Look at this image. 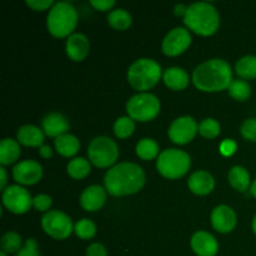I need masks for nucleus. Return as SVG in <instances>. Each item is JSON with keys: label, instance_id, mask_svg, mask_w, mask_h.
Returning <instances> with one entry per match:
<instances>
[{"label": "nucleus", "instance_id": "c9c22d12", "mask_svg": "<svg viewBox=\"0 0 256 256\" xmlns=\"http://www.w3.org/2000/svg\"><path fill=\"white\" fill-rule=\"evenodd\" d=\"M16 256H39V252H38V244L35 239H28L25 242L24 246L20 249Z\"/></svg>", "mask_w": 256, "mask_h": 256}, {"label": "nucleus", "instance_id": "a211bd4d", "mask_svg": "<svg viewBox=\"0 0 256 256\" xmlns=\"http://www.w3.org/2000/svg\"><path fill=\"white\" fill-rule=\"evenodd\" d=\"M69 130V122L60 112H50L42 119V132L50 138H59L66 134Z\"/></svg>", "mask_w": 256, "mask_h": 256}, {"label": "nucleus", "instance_id": "aec40b11", "mask_svg": "<svg viewBox=\"0 0 256 256\" xmlns=\"http://www.w3.org/2000/svg\"><path fill=\"white\" fill-rule=\"evenodd\" d=\"M18 142L24 146H42L44 142V132L34 125H24L18 130Z\"/></svg>", "mask_w": 256, "mask_h": 256}, {"label": "nucleus", "instance_id": "ea45409f", "mask_svg": "<svg viewBox=\"0 0 256 256\" xmlns=\"http://www.w3.org/2000/svg\"><path fill=\"white\" fill-rule=\"evenodd\" d=\"M90 4L96 10H100V12H108V10L114 6L115 2L114 0H92Z\"/></svg>", "mask_w": 256, "mask_h": 256}, {"label": "nucleus", "instance_id": "a18cd8bd", "mask_svg": "<svg viewBox=\"0 0 256 256\" xmlns=\"http://www.w3.org/2000/svg\"><path fill=\"white\" fill-rule=\"evenodd\" d=\"M252 230H254V232H255V235H256V215H255L254 220H252Z\"/></svg>", "mask_w": 256, "mask_h": 256}, {"label": "nucleus", "instance_id": "6e6552de", "mask_svg": "<svg viewBox=\"0 0 256 256\" xmlns=\"http://www.w3.org/2000/svg\"><path fill=\"white\" fill-rule=\"evenodd\" d=\"M90 162L96 168H109L115 164L119 156L116 142L106 136H98L88 148Z\"/></svg>", "mask_w": 256, "mask_h": 256}, {"label": "nucleus", "instance_id": "4be33fe9", "mask_svg": "<svg viewBox=\"0 0 256 256\" xmlns=\"http://www.w3.org/2000/svg\"><path fill=\"white\" fill-rule=\"evenodd\" d=\"M55 149L60 155L65 158L74 156L80 149V142L76 136L72 134L60 135L55 139Z\"/></svg>", "mask_w": 256, "mask_h": 256}, {"label": "nucleus", "instance_id": "c756f323", "mask_svg": "<svg viewBox=\"0 0 256 256\" xmlns=\"http://www.w3.org/2000/svg\"><path fill=\"white\" fill-rule=\"evenodd\" d=\"M135 130V122L132 118L122 116L115 122L114 132L119 139H126L130 135H132Z\"/></svg>", "mask_w": 256, "mask_h": 256}, {"label": "nucleus", "instance_id": "c03bdc74", "mask_svg": "<svg viewBox=\"0 0 256 256\" xmlns=\"http://www.w3.org/2000/svg\"><path fill=\"white\" fill-rule=\"evenodd\" d=\"M250 192H252V196L256 199V179L254 180V182L252 184V186H250Z\"/></svg>", "mask_w": 256, "mask_h": 256}, {"label": "nucleus", "instance_id": "39448f33", "mask_svg": "<svg viewBox=\"0 0 256 256\" xmlns=\"http://www.w3.org/2000/svg\"><path fill=\"white\" fill-rule=\"evenodd\" d=\"M162 78V66L152 59H139L130 65L128 70V82L139 92L150 90Z\"/></svg>", "mask_w": 256, "mask_h": 256}, {"label": "nucleus", "instance_id": "ddd939ff", "mask_svg": "<svg viewBox=\"0 0 256 256\" xmlns=\"http://www.w3.org/2000/svg\"><path fill=\"white\" fill-rule=\"evenodd\" d=\"M42 168L34 160H24L12 169V178L20 185H34L42 179Z\"/></svg>", "mask_w": 256, "mask_h": 256}, {"label": "nucleus", "instance_id": "bb28decb", "mask_svg": "<svg viewBox=\"0 0 256 256\" xmlns=\"http://www.w3.org/2000/svg\"><path fill=\"white\" fill-rule=\"evenodd\" d=\"M68 174L75 180H82L84 178H86L89 175L92 166H90V162H88L84 158H76V159L70 160V162L68 164Z\"/></svg>", "mask_w": 256, "mask_h": 256}, {"label": "nucleus", "instance_id": "37998d69", "mask_svg": "<svg viewBox=\"0 0 256 256\" xmlns=\"http://www.w3.org/2000/svg\"><path fill=\"white\" fill-rule=\"evenodd\" d=\"M186 9L188 8H185L182 4H178L176 6H175V15H176V16H185Z\"/></svg>", "mask_w": 256, "mask_h": 256}, {"label": "nucleus", "instance_id": "2eb2a0df", "mask_svg": "<svg viewBox=\"0 0 256 256\" xmlns=\"http://www.w3.org/2000/svg\"><path fill=\"white\" fill-rule=\"evenodd\" d=\"M192 248L198 256H215L219 250L216 239L206 232H198L192 235Z\"/></svg>", "mask_w": 256, "mask_h": 256}, {"label": "nucleus", "instance_id": "4c0bfd02", "mask_svg": "<svg viewBox=\"0 0 256 256\" xmlns=\"http://www.w3.org/2000/svg\"><path fill=\"white\" fill-rule=\"evenodd\" d=\"M236 150V142H232V140L226 139L220 144V152H222L224 156H230L232 155Z\"/></svg>", "mask_w": 256, "mask_h": 256}, {"label": "nucleus", "instance_id": "dca6fc26", "mask_svg": "<svg viewBox=\"0 0 256 256\" xmlns=\"http://www.w3.org/2000/svg\"><path fill=\"white\" fill-rule=\"evenodd\" d=\"M106 200V192L99 185H92L82 192L80 204L86 212H98L102 209Z\"/></svg>", "mask_w": 256, "mask_h": 256}, {"label": "nucleus", "instance_id": "6ab92c4d", "mask_svg": "<svg viewBox=\"0 0 256 256\" xmlns=\"http://www.w3.org/2000/svg\"><path fill=\"white\" fill-rule=\"evenodd\" d=\"M188 186L196 195H208L214 190L215 180L208 172H195L188 180Z\"/></svg>", "mask_w": 256, "mask_h": 256}, {"label": "nucleus", "instance_id": "72a5a7b5", "mask_svg": "<svg viewBox=\"0 0 256 256\" xmlns=\"http://www.w3.org/2000/svg\"><path fill=\"white\" fill-rule=\"evenodd\" d=\"M242 135L246 140L250 142H256V119L252 118V119H248L242 122Z\"/></svg>", "mask_w": 256, "mask_h": 256}, {"label": "nucleus", "instance_id": "7ed1b4c3", "mask_svg": "<svg viewBox=\"0 0 256 256\" xmlns=\"http://www.w3.org/2000/svg\"><path fill=\"white\" fill-rule=\"evenodd\" d=\"M184 22L190 30L202 36H210L220 25L218 10L209 2H195L188 6Z\"/></svg>", "mask_w": 256, "mask_h": 256}, {"label": "nucleus", "instance_id": "1a4fd4ad", "mask_svg": "<svg viewBox=\"0 0 256 256\" xmlns=\"http://www.w3.org/2000/svg\"><path fill=\"white\" fill-rule=\"evenodd\" d=\"M42 226L49 236L56 240H64L72 232V219L62 212H48L42 219Z\"/></svg>", "mask_w": 256, "mask_h": 256}, {"label": "nucleus", "instance_id": "20e7f679", "mask_svg": "<svg viewBox=\"0 0 256 256\" xmlns=\"http://www.w3.org/2000/svg\"><path fill=\"white\" fill-rule=\"evenodd\" d=\"M78 24L76 9L70 2H55L48 14L46 25L50 34L55 38L69 36Z\"/></svg>", "mask_w": 256, "mask_h": 256}, {"label": "nucleus", "instance_id": "f3484780", "mask_svg": "<svg viewBox=\"0 0 256 256\" xmlns=\"http://www.w3.org/2000/svg\"><path fill=\"white\" fill-rule=\"evenodd\" d=\"M65 50L70 59L74 62H82L89 54L90 42L85 35L78 32V34H72L68 38Z\"/></svg>", "mask_w": 256, "mask_h": 256}, {"label": "nucleus", "instance_id": "49530a36", "mask_svg": "<svg viewBox=\"0 0 256 256\" xmlns=\"http://www.w3.org/2000/svg\"><path fill=\"white\" fill-rule=\"evenodd\" d=\"M0 256H6V254H5L4 252H0Z\"/></svg>", "mask_w": 256, "mask_h": 256}, {"label": "nucleus", "instance_id": "f8f14e48", "mask_svg": "<svg viewBox=\"0 0 256 256\" xmlns=\"http://www.w3.org/2000/svg\"><path fill=\"white\" fill-rule=\"evenodd\" d=\"M192 44V35L185 28H175L166 36L162 44V52L168 56H178L182 54Z\"/></svg>", "mask_w": 256, "mask_h": 256}, {"label": "nucleus", "instance_id": "58836bf2", "mask_svg": "<svg viewBox=\"0 0 256 256\" xmlns=\"http://www.w3.org/2000/svg\"><path fill=\"white\" fill-rule=\"evenodd\" d=\"M86 256H108V252L104 245L94 242L86 249Z\"/></svg>", "mask_w": 256, "mask_h": 256}, {"label": "nucleus", "instance_id": "f03ea898", "mask_svg": "<svg viewBox=\"0 0 256 256\" xmlns=\"http://www.w3.org/2000/svg\"><path fill=\"white\" fill-rule=\"evenodd\" d=\"M192 82L205 92H216L229 89L232 82V72L229 62L222 59H212L200 64L192 72Z\"/></svg>", "mask_w": 256, "mask_h": 256}, {"label": "nucleus", "instance_id": "cd10ccee", "mask_svg": "<svg viewBox=\"0 0 256 256\" xmlns=\"http://www.w3.org/2000/svg\"><path fill=\"white\" fill-rule=\"evenodd\" d=\"M159 154V145L156 144V142H154L152 139H142L136 145V155L140 159L145 160H152L158 156Z\"/></svg>", "mask_w": 256, "mask_h": 256}, {"label": "nucleus", "instance_id": "4468645a", "mask_svg": "<svg viewBox=\"0 0 256 256\" xmlns=\"http://www.w3.org/2000/svg\"><path fill=\"white\" fill-rule=\"evenodd\" d=\"M212 224L216 232L226 234L236 226V214L232 208L226 205H219L212 212Z\"/></svg>", "mask_w": 256, "mask_h": 256}, {"label": "nucleus", "instance_id": "473e14b6", "mask_svg": "<svg viewBox=\"0 0 256 256\" xmlns=\"http://www.w3.org/2000/svg\"><path fill=\"white\" fill-rule=\"evenodd\" d=\"M199 132L205 139H214L220 134V124L215 119H205L200 122Z\"/></svg>", "mask_w": 256, "mask_h": 256}, {"label": "nucleus", "instance_id": "5701e85b", "mask_svg": "<svg viewBox=\"0 0 256 256\" xmlns=\"http://www.w3.org/2000/svg\"><path fill=\"white\" fill-rule=\"evenodd\" d=\"M20 146L16 140L2 139L0 142V164L10 165L16 162L20 156Z\"/></svg>", "mask_w": 256, "mask_h": 256}, {"label": "nucleus", "instance_id": "f257e3e1", "mask_svg": "<svg viewBox=\"0 0 256 256\" xmlns=\"http://www.w3.org/2000/svg\"><path fill=\"white\" fill-rule=\"evenodd\" d=\"M105 189L112 196H125L140 192L145 184L142 168L132 162H120L110 168L104 178Z\"/></svg>", "mask_w": 256, "mask_h": 256}, {"label": "nucleus", "instance_id": "e433bc0d", "mask_svg": "<svg viewBox=\"0 0 256 256\" xmlns=\"http://www.w3.org/2000/svg\"><path fill=\"white\" fill-rule=\"evenodd\" d=\"M26 5L35 12H42V10H46L48 8L52 9L54 6V2L52 0H26Z\"/></svg>", "mask_w": 256, "mask_h": 256}, {"label": "nucleus", "instance_id": "f704fd0d", "mask_svg": "<svg viewBox=\"0 0 256 256\" xmlns=\"http://www.w3.org/2000/svg\"><path fill=\"white\" fill-rule=\"evenodd\" d=\"M52 198H50L49 195L40 194L32 199V206H34L38 212H46V210L52 206Z\"/></svg>", "mask_w": 256, "mask_h": 256}, {"label": "nucleus", "instance_id": "7c9ffc66", "mask_svg": "<svg viewBox=\"0 0 256 256\" xmlns=\"http://www.w3.org/2000/svg\"><path fill=\"white\" fill-rule=\"evenodd\" d=\"M2 249L4 252H19L22 249V238L18 232H9L2 236Z\"/></svg>", "mask_w": 256, "mask_h": 256}, {"label": "nucleus", "instance_id": "423d86ee", "mask_svg": "<svg viewBox=\"0 0 256 256\" xmlns=\"http://www.w3.org/2000/svg\"><path fill=\"white\" fill-rule=\"evenodd\" d=\"M192 160L182 150L166 149L158 156L156 169L164 178L170 180L184 176L190 169Z\"/></svg>", "mask_w": 256, "mask_h": 256}, {"label": "nucleus", "instance_id": "412c9836", "mask_svg": "<svg viewBox=\"0 0 256 256\" xmlns=\"http://www.w3.org/2000/svg\"><path fill=\"white\" fill-rule=\"evenodd\" d=\"M162 80L169 89L179 92L184 90L189 84V75L182 68H169L162 74Z\"/></svg>", "mask_w": 256, "mask_h": 256}, {"label": "nucleus", "instance_id": "2f4dec72", "mask_svg": "<svg viewBox=\"0 0 256 256\" xmlns=\"http://www.w3.org/2000/svg\"><path fill=\"white\" fill-rule=\"evenodd\" d=\"M74 232L80 239L82 240H89L94 238L95 232H96V226L94 222L89 219H82L75 224Z\"/></svg>", "mask_w": 256, "mask_h": 256}, {"label": "nucleus", "instance_id": "a19ab883", "mask_svg": "<svg viewBox=\"0 0 256 256\" xmlns=\"http://www.w3.org/2000/svg\"><path fill=\"white\" fill-rule=\"evenodd\" d=\"M39 154L40 156H42L44 159H49L52 155V150L50 149V146H48V145H42V146L39 148Z\"/></svg>", "mask_w": 256, "mask_h": 256}, {"label": "nucleus", "instance_id": "b1692460", "mask_svg": "<svg viewBox=\"0 0 256 256\" xmlns=\"http://www.w3.org/2000/svg\"><path fill=\"white\" fill-rule=\"evenodd\" d=\"M229 182L238 192H246L250 186V174L242 166H234L229 172Z\"/></svg>", "mask_w": 256, "mask_h": 256}, {"label": "nucleus", "instance_id": "393cba45", "mask_svg": "<svg viewBox=\"0 0 256 256\" xmlns=\"http://www.w3.org/2000/svg\"><path fill=\"white\" fill-rule=\"evenodd\" d=\"M235 70L236 74L239 75L242 79L252 80L256 78V56L252 55H246L242 56V59L238 60L236 65H235Z\"/></svg>", "mask_w": 256, "mask_h": 256}, {"label": "nucleus", "instance_id": "a878e982", "mask_svg": "<svg viewBox=\"0 0 256 256\" xmlns=\"http://www.w3.org/2000/svg\"><path fill=\"white\" fill-rule=\"evenodd\" d=\"M108 22L115 30H126L132 25V18L126 10L115 9L108 15Z\"/></svg>", "mask_w": 256, "mask_h": 256}, {"label": "nucleus", "instance_id": "9d476101", "mask_svg": "<svg viewBox=\"0 0 256 256\" xmlns=\"http://www.w3.org/2000/svg\"><path fill=\"white\" fill-rule=\"evenodd\" d=\"M2 204L14 214H25L32 206V199L25 188L10 185L2 192Z\"/></svg>", "mask_w": 256, "mask_h": 256}, {"label": "nucleus", "instance_id": "9b49d317", "mask_svg": "<svg viewBox=\"0 0 256 256\" xmlns=\"http://www.w3.org/2000/svg\"><path fill=\"white\" fill-rule=\"evenodd\" d=\"M199 132V125L192 116H182L175 119L169 128V138L172 142L185 145L192 142Z\"/></svg>", "mask_w": 256, "mask_h": 256}, {"label": "nucleus", "instance_id": "c85d7f7f", "mask_svg": "<svg viewBox=\"0 0 256 256\" xmlns=\"http://www.w3.org/2000/svg\"><path fill=\"white\" fill-rule=\"evenodd\" d=\"M228 90H229L230 96L234 98L238 102H245L252 95V88H250L249 82H246L245 80H232Z\"/></svg>", "mask_w": 256, "mask_h": 256}, {"label": "nucleus", "instance_id": "0eeeda50", "mask_svg": "<svg viewBox=\"0 0 256 256\" xmlns=\"http://www.w3.org/2000/svg\"><path fill=\"white\" fill-rule=\"evenodd\" d=\"M129 118L138 122H150L160 112V100L149 92H140L130 98L126 104Z\"/></svg>", "mask_w": 256, "mask_h": 256}, {"label": "nucleus", "instance_id": "79ce46f5", "mask_svg": "<svg viewBox=\"0 0 256 256\" xmlns=\"http://www.w3.org/2000/svg\"><path fill=\"white\" fill-rule=\"evenodd\" d=\"M0 175H2V180H0V189L4 192L5 190V185H6L8 178H6V172H5L4 168H0Z\"/></svg>", "mask_w": 256, "mask_h": 256}]
</instances>
